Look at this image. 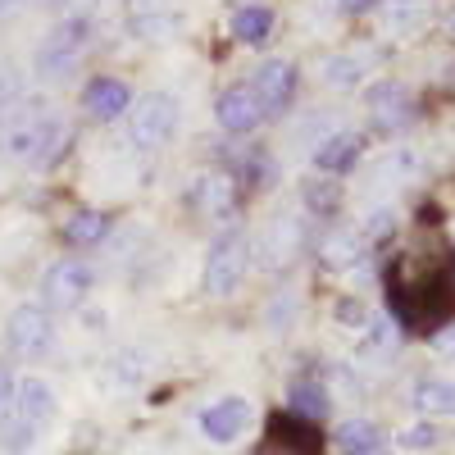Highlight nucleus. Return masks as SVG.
I'll use <instances>...</instances> for the list:
<instances>
[{
	"label": "nucleus",
	"instance_id": "1",
	"mask_svg": "<svg viewBox=\"0 0 455 455\" xmlns=\"http://www.w3.org/2000/svg\"><path fill=\"white\" fill-rule=\"evenodd\" d=\"M68 141V119L51 105H23L10 128H5V146L14 160H28V164H51Z\"/></svg>",
	"mask_w": 455,
	"mask_h": 455
},
{
	"label": "nucleus",
	"instance_id": "2",
	"mask_svg": "<svg viewBox=\"0 0 455 455\" xmlns=\"http://www.w3.org/2000/svg\"><path fill=\"white\" fill-rule=\"evenodd\" d=\"M128 132L141 150H156L178 132V100L169 92H146L132 109H128Z\"/></svg>",
	"mask_w": 455,
	"mask_h": 455
},
{
	"label": "nucleus",
	"instance_id": "3",
	"mask_svg": "<svg viewBox=\"0 0 455 455\" xmlns=\"http://www.w3.org/2000/svg\"><path fill=\"white\" fill-rule=\"evenodd\" d=\"M87 36H92V23L87 19H64L46 32L42 51H36V68L46 73V78H64V73L78 68L83 51H87Z\"/></svg>",
	"mask_w": 455,
	"mask_h": 455
},
{
	"label": "nucleus",
	"instance_id": "4",
	"mask_svg": "<svg viewBox=\"0 0 455 455\" xmlns=\"http://www.w3.org/2000/svg\"><path fill=\"white\" fill-rule=\"evenodd\" d=\"M92 291V269L83 259H55L51 269L42 274V300L51 315H64V310H78Z\"/></svg>",
	"mask_w": 455,
	"mask_h": 455
},
{
	"label": "nucleus",
	"instance_id": "5",
	"mask_svg": "<svg viewBox=\"0 0 455 455\" xmlns=\"http://www.w3.org/2000/svg\"><path fill=\"white\" fill-rule=\"evenodd\" d=\"M246 255H251V246H246L242 233L214 237L210 259H205V291L210 296H233L237 283H242V274H246Z\"/></svg>",
	"mask_w": 455,
	"mask_h": 455
},
{
	"label": "nucleus",
	"instance_id": "6",
	"mask_svg": "<svg viewBox=\"0 0 455 455\" xmlns=\"http://www.w3.org/2000/svg\"><path fill=\"white\" fill-rule=\"evenodd\" d=\"M5 341L10 351L23 355V360H36L51 351V310L42 306H19L10 319H5Z\"/></svg>",
	"mask_w": 455,
	"mask_h": 455
},
{
	"label": "nucleus",
	"instance_id": "7",
	"mask_svg": "<svg viewBox=\"0 0 455 455\" xmlns=\"http://www.w3.org/2000/svg\"><path fill=\"white\" fill-rule=\"evenodd\" d=\"M364 100H369L373 124L383 128V132H401V128L414 119V100H410V92H405L401 83H373V87L364 92Z\"/></svg>",
	"mask_w": 455,
	"mask_h": 455
},
{
	"label": "nucleus",
	"instance_id": "8",
	"mask_svg": "<svg viewBox=\"0 0 455 455\" xmlns=\"http://www.w3.org/2000/svg\"><path fill=\"white\" fill-rule=\"evenodd\" d=\"M251 87H255L264 114H278V109H287L291 96H296V68H291L287 60H269V64L255 68V83H251Z\"/></svg>",
	"mask_w": 455,
	"mask_h": 455
},
{
	"label": "nucleus",
	"instance_id": "9",
	"mask_svg": "<svg viewBox=\"0 0 455 455\" xmlns=\"http://www.w3.org/2000/svg\"><path fill=\"white\" fill-rule=\"evenodd\" d=\"M201 428H205L210 442H237L251 428V405L242 396H223L201 414Z\"/></svg>",
	"mask_w": 455,
	"mask_h": 455
},
{
	"label": "nucleus",
	"instance_id": "10",
	"mask_svg": "<svg viewBox=\"0 0 455 455\" xmlns=\"http://www.w3.org/2000/svg\"><path fill=\"white\" fill-rule=\"evenodd\" d=\"M214 114H219V128L223 132H251L264 119V105H259L255 87H228L219 96V109Z\"/></svg>",
	"mask_w": 455,
	"mask_h": 455
},
{
	"label": "nucleus",
	"instance_id": "11",
	"mask_svg": "<svg viewBox=\"0 0 455 455\" xmlns=\"http://www.w3.org/2000/svg\"><path fill=\"white\" fill-rule=\"evenodd\" d=\"M360 156H364V137L360 132H328L315 146V169L319 173H351Z\"/></svg>",
	"mask_w": 455,
	"mask_h": 455
},
{
	"label": "nucleus",
	"instance_id": "12",
	"mask_svg": "<svg viewBox=\"0 0 455 455\" xmlns=\"http://www.w3.org/2000/svg\"><path fill=\"white\" fill-rule=\"evenodd\" d=\"M83 105H87L92 119L109 124V119H119V114L132 105V96H128V87H124L119 78H92V83L83 87Z\"/></svg>",
	"mask_w": 455,
	"mask_h": 455
},
{
	"label": "nucleus",
	"instance_id": "13",
	"mask_svg": "<svg viewBox=\"0 0 455 455\" xmlns=\"http://www.w3.org/2000/svg\"><path fill=\"white\" fill-rule=\"evenodd\" d=\"M51 410H55V396L51 387L42 383V378H23L19 392H14V410H10V419L28 424V428H42L51 419Z\"/></svg>",
	"mask_w": 455,
	"mask_h": 455
},
{
	"label": "nucleus",
	"instance_id": "14",
	"mask_svg": "<svg viewBox=\"0 0 455 455\" xmlns=\"http://www.w3.org/2000/svg\"><path fill=\"white\" fill-rule=\"evenodd\" d=\"M269 446L319 455V433H315L310 419H300V414H274V419H269Z\"/></svg>",
	"mask_w": 455,
	"mask_h": 455
},
{
	"label": "nucleus",
	"instance_id": "15",
	"mask_svg": "<svg viewBox=\"0 0 455 455\" xmlns=\"http://www.w3.org/2000/svg\"><path fill=\"white\" fill-rule=\"evenodd\" d=\"M291 255H300V219H274L264 242H259V259L269 269H283Z\"/></svg>",
	"mask_w": 455,
	"mask_h": 455
},
{
	"label": "nucleus",
	"instance_id": "16",
	"mask_svg": "<svg viewBox=\"0 0 455 455\" xmlns=\"http://www.w3.org/2000/svg\"><path fill=\"white\" fill-rule=\"evenodd\" d=\"M192 205L210 219H228V210H233V178L228 173H205L196 178L192 187Z\"/></svg>",
	"mask_w": 455,
	"mask_h": 455
},
{
	"label": "nucleus",
	"instance_id": "17",
	"mask_svg": "<svg viewBox=\"0 0 455 455\" xmlns=\"http://www.w3.org/2000/svg\"><path fill=\"white\" fill-rule=\"evenodd\" d=\"M337 446L351 451V455H378L383 433H378V424H369V419H347L337 428Z\"/></svg>",
	"mask_w": 455,
	"mask_h": 455
},
{
	"label": "nucleus",
	"instance_id": "18",
	"mask_svg": "<svg viewBox=\"0 0 455 455\" xmlns=\"http://www.w3.org/2000/svg\"><path fill=\"white\" fill-rule=\"evenodd\" d=\"M105 228H109V219H105L100 210H73L68 223H64V237H68L73 246H96V242L105 237Z\"/></svg>",
	"mask_w": 455,
	"mask_h": 455
},
{
	"label": "nucleus",
	"instance_id": "19",
	"mask_svg": "<svg viewBox=\"0 0 455 455\" xmlns=\"http://www.w3.org/2000/svg\"><path fill=\"white\" fill-rule=\"evenodd\" d=\"M414 405L424 414H455V383H446V378H424V383L414 387Z\"/></svg>",
	"mask_w": 455,
	"mask_h": 455
},
{
	"label": "nucleus",
	"instance_id": "20",
	"mask_svg": "<svg viewBox=\"0 0 455 455\" xmlns=\"http://www.w3.org/2000/svg\"><path fill=\"white\" fill-rule=\"evenodd\" d=\"M269 28H274V14L264 10V5H246V10L233 14V36H237V42H246V46H259L264 36H269Z\"/></svg>",
	"mask_w": 455,
	"mask_h": 455
},
{
	"label": "nucleus",
	"instance_id": "21",
	"mask_svg": "<svg viewBox=\"0 0 455 455\" xmlns=\"http://www.w3.org/2000/svg\"><path fill=\"white\" fill-rule=\"evenodd\" d=\"M319 68H323V83L337 87V92H351V87H360V78H364V60H355V55H332V60H323Z\"/></svg>",
	"mask_w": 455,
	"mask_h": 455
},
{
	"label": "nucleus",
	"instance_id": "22",
	"mask_svg": "<svg viewBox=\"0 0 455 455\" xmlns=\"http://www.w3.org/2000/svg\"><path fill=\"white\" fill-rule=\"evenodd\" d=\"M360 255H364V242L355 233H332L323 242V264H328V269H351Z\"/></svg>",
	"mask_w": 455,
	"mask_h": 455
},
{
	"label": "nucleus",
	"instance_id": "23",
	"mask_svg": "<svg viewBox=\"0 0 455 455\" xmlns=\"http://www.w3.org/2000/svg\"><path fill=\"white\" fill-rule=\"evenodd\" d=\"M414 169H419V160H414L410 150H392V156L378 160L373 182H378V187H396V182H410V173H414Z\"/></svg>",
	"mask_w": 455,
	"mask_h": 455
},
{
	"label": "nucleus",
	"instance_id": "24",
	"mask_svg": "<svg viewBox=\"0 0 455 455\" xmlns=\"http://www.w3.org/2000/svg\"><path fill=\"white\" fill-rule=\"evenodd\" d=\"M291 410H296V414H306V419H323V414H328V392L306 378V383H296V387H291Z\"/></svg>",
	"mask_w": 455,
	"mask_h": 455
},
{
	"label": "nucleus",
	"instance_id": "25",
	"mask_svg": "<svg viewBox=\"0 0 455 455\" xmlns=\"http://www.w3.org/2000/svg\"><path fill=\"white\" fill-rule=\"evenodd\" d=\"M396 446L401 451H433L437 446V428L433 424H410V428H401Z\"/></svg>",
	"mask_w": 455,
	"mask_h": 455
},
{
	"label": "nucleus",
	"instance_id": "26",
	"mask_svg": "<svg viewBox=\"0 0 455 455\" xmlns=\"http://www.w3.org/2000/svg\"><path fill=\"white\" fill-rule=\"evenodd\" d=\"M14 392H19V383H14V373L0 364V424L10 419V410H14Z\"/></svg>",
	"mask_w": 455,
	"mask_h": 455
},
{
	"label": "nucleus",
	"instance_id": "27",
	"mask_svg": "<svg viewBox=\"0 0 455 455\" xmlns=\"http://www.w3.org/2000/svg\"><path fill=\"white\" fill-rule=\"evenodd\" d=\"M392 219H396L392 210H373V214H369V223H364V233H369V237H383V233H392Z\"/></svg>",
	"mask_w": 455,
	"mask_h": 455
},
{
	"label": "nucleus",
	"instance_id": "28",
	"mask_svg": "<svg viewBox=\"0 0 455 455\" xmlns=\"http://www.w3.org/2000/svg\"><path fill=\"white\" fill-rule=\"evenodd\" d=\"M433 351H437V355H451V360H455V323H446V328H442V332L433 337Z\"/></svg>",
	"mask_w": 455,
	"mask_h": 455
},
{
	"label": "nucleus",
	"instance_id": "29",
	"mask_svg": "<svg viewBox=\"0 0 455 455\" xmlns=\"http://www.w3.org/2000/svg\"><path fill=\"white\" fill-rule=\"evenodd\" d=\"M337 5H341V10H347V14H364V10L373 5V0H337Z\"/></svg>",
	"mask_w": 455,
	"mask_h": 455
},
{
	"label": "nucleus",
	"instance_id": "30",
	"mask_svg": "<svg viewBox=\"0 0 455 455\" xmlns=\"http://www.w3.org/2000/svg\"><path fill=\"white\" fill-rule=\"evenodd\" d=\"M259 455H300V451H283V446H264Z\"/></svg>",
	"mask_w": 455,
	"mask_h": 455
},
{
	"label": "nucleus",
	"instance_id": "31",
	"mask_svg": "<svg viewBox=\"0 0 455 455\" xmlns=\"http://www.w3.org/2000/svg\"><path fill=\"white\" fill-rule=\"evenodd\" d=\"M446 23H451V32H455V10H451V19H446Z\"/></svg>",
	"mask_w": 455,
	"mask_h": 455
}]
</instances>
